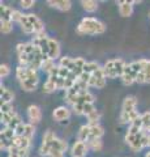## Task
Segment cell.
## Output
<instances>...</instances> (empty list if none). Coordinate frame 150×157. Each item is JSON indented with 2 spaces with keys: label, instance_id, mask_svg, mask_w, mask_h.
Returning <instances> with one entry per match:
<instances>
[{
  "label": "cell",
  "instance_id": "25",
  "mask_svg": "<svg viewBox=\"0 0 150 157\" xmlns=\"http://www.w3.org/2000/svg\"><path fill=\"white\" fill-rule=\"evenodd\" d=\"M88 145H89V148H91L95 152H98V151H101L103 148V143H102V140H101V139L90 140V141H88Z\"/></svg>",
  "mask_w": 150,
  "mask_h": 157
},
{
  "label": "cell",
  "instance_id": "38",
  "mask_svg": "<svg viewBox=\"0 0 150 157\" xmlns=\"http://www.w3.org/2000/svg\"><path fill=\"white\" fill-rule=\"evenodd\" d=\"M24 17V14L20 12V11H16L13 9V13H12V22H20Z\"/></svg>",
  "mask_w": 150,
  "mask_h": 157
},
{
  "label": "cell",
  "instance_id": "48",
  "mask_svg": "<svg viewBox=\"0 0 150 157\" xmlns=\"http://www.w3.org/2000/svg\"><path fill=\"white\" fill-rule=\"evenodd\" d=\"M25 48H26V43H18L17 45V47H16V51H17V54L20 55V54H24L25 52Z\"/></svg>",
  "mask_w": 150,
  "mask_h": 157
},
{
  "label": "cell",
  "instance_id": "33",
  "mask_svg": "<svg viewBox=\"0 0 150 157\" xmlns=\"http://www.w3.org/2000/svg\"><path fill=\"white\" fill-rule=\"evenodd\" d=\"M12 21H2V33L3 34H9L12 32Z\"/></svg>",
  "mask_w": 150,
  "mask_h": 157
},
{
  "label": "cell",
  "instance_id": "19",
  "mask_svg": "<svg viewBox=\"0 0 150 157\" xmlns=\"http://www.w3.org/2000/svg\"><path fill=\"white\" fill-rule=\"evenodd\" d=\"M0 98H2V102L11 104L12 100L14 98V94H13V92H11L9 89H7V88H4L2 85V88H0Z\"/></svg>",
  "mask_w": 150,
  "mask_h": 157
},
{
  "label": "cell",
  "instance_id": "1",
  "mask_svg": "<svg viewBox=\"0 0 150 157\" xmlns=\"http://www.w3.org/2000/svg\"><path fill=\"white\" fill-rule=\"evenodd\" d=\"M106 30V26L103 22L98 21L97 18L93 17H85L77 26V33L79 34H90V36H95V34H102Z\"/></svg>",
  "mask_w": 150,
  "mask_h": 157
},
{
  "label": "cell",
  "instance_id": "27",
  "mask_svg": "<svg viewBox=\"0 0 150 157\" xmlns=\"http://www.w3.org/2000/svg\"><path fill=\"white\" fill-rule=\"evenodd\" d=\"M17 114L14 111H12V113H2V123H4L7 127H8V124L12 122V119L14 117H16Z\"/></svg>",
  "mask_w": 150,
  "mask_h": 157
},
{
  "label": "cell",
  "instance_id": "36",
  "mask_svg": "<svg viewBox=\"0 0 150 157\" xmlns=\"http://www.w3.org/2000/svg\"><path fill=\"white\" fill-rule=\"evenodd\" d=\"M9 73H11V68H9L7 64H2L0 66V77H7Z\"/></svg>",
  "mask_w": 150,
  "mask_h": 157
},
{
  "label": "cell",
  "instance_id": "39",
  "mask_svg": "<svg viewBox=\"0 0 150 157\" xmlns=\"http://www.w3.org/2000/svg\"><path fill=\"white\" fill-rule=\"evenodd\" d=\"M0 109H2V113H12V111H14L12 104H8V102H2Z\"/></svg>",
  "mask_w": 150,
  "mask_h": 157
},
{
  "label": "cell",
  "instance_id": "2",
  "mask_svg": "<svg viewBox=\"0 0 150 157\" xmlns=\"http://www.w3.org/2000/svg\"><path fill=\"white\" fill-rule=\"evenodd\" d=\"M38 81H39V77H38V72L37 70H33V68H29L27 71V77L25 81L20 82L21 88L25 92H33L38 85Z\"/></svg>",
  "mask_w": 150,
  "mask_h": 157
},
{
  "label": "cell",
  "instance_id": "11",
  "mask_svg": "<svg viewBox=\"0 0 150 157\" xmlns=\"http://www.w3.org/2000/svg\"><path fill=\"white\" fill-rule=\"evenodd\" d=\"M12 145L18 149H29V147H30V139H27L25 136H16L12 140Z\"/></svg>",
  "mask_w": 150,
  "mask_h": 157
},
{
  "label": "cell",
  "instance_id": "55",
  "mask_svg": "<svg viewBox=\"0 0 150 157\" xmlns=\"http://www.w3.org/2000/svg\"><path fill=\"white\" fill-rule=\"evenodd\" d=\"M149 147H150V134H149Z\"/></svg>",
  "mask_w": 150,
  "mask_h": 157
},
{
  "label": "cell",
  "instance_id": "16",
  "mask_svg": "<svg viewBox=\"0 0 150 157\" xmlns=\"http://www.w3.org/2000/svg\"><path fill=\"white\" fill-rule=\"evenodd\" d=\"M12 13L13 9L9 8L8 6H0V16H2V21H12Z\"/></svg>",
  "mask_w": 150,
  "mask_h": 157
},
{
  "label": "cell",
  "instance_id": "42",
  "mask_svg": "<svg viewBox=\"0 0 150 157\" xmlns=\"http://www.w3.org/2000/svg\"><path fill=\"white\" fill-rule=\"evenodd\" d=\"M35 4V2H33V0H21L20 2V6L24 8V9H29L31 8Z\"/></svg>",
  "mask_w": 150,
  "mask_h": 157
},
{
  "label": "cell",
  "instance_id": "5",
  "mask_svg": "<svg viewBox=\"0 0 150 157\" xmlns=\"http://www.w3.org/2000/svg\"><path fill=\"white\" fill-rule=\"evenodd\" d=\"M48 59L51 60H55L60 56V45L56 39L50 38V43H48Z\"/></svg>",
  "mask_w": 150,
  "mask_h": 157
},
{
  "label": "cell",
  "instance_id": "12",
  "mask_svg": "<svg viewBox=\"0 0 150 157\" xmlns=\"http://www.w3.org/2000/svg\"><path fill=\"white\" fill-rule=\"evenodd\" d=\"M94 101H95L94 96L91 94L90 92L84 90V92H80L79 97H77L76 104H82V105H85V104H94Z\"/></svg>",
  "mask_w": 150,
  "mask_h": 157
},
{
  "label": "cell",
  "instance_id": "37",
  "mask_svg": "<svg viewBox=\"0 0 150 157\" xmlns=\"http://www.w3.org/2000/svg\"><path fill=\"white\" fill-rule=\"evenodd\" d=\"M18 152H20V149L16 148V147H13V145H11L8 148V157H21Z\"/></svg>",
  "mask_w": 150,
  "mask_h": 157
},
{
  "label": "cell",
  "instance_id": "43",
  "mask_svg": "<svg viewBox=\"0 0 150 157\" xmlns=\"http://www.w3.org/2000/svg\"><path fill=\"white\" fill-rule=\"evenodd\" d=\"M71 72H72V71H69V70H67V68L59 66V77H61V78H67V77L69 76V73H71Z\"/></svg>",
  "mask_w": 150,
  "mask_h": 157
},
{
  "label": "cell",
  "instance_id": "45",
  "mask_svg": "<svg viewBox=\"0 0 150 157\" xmlns=\"http://www.w3.org/2000/svg\"><path fill=\"white\" fill-rule=\"evenodd\" d=\"M136 82H138V84H146V77H145V73H144V72L137 73V76H136Z\"/></svg>",
  "mask_w": 150,
  "mask_h": 157
},
{
  "label": "cell",
  "instance_id": "6",
  "mask_svg": "<svg viewBox=\"0 0 150 157\" xmlns=\"http://www.w3.org/2000/svg\"><path fill=\"white\" fill-rule=\"evenodd\" d=\"M47 4L52 8H56L59 9V11H69L71 7H72V3L69 2V0H48Z\"/></svg>",
  "mask_w": 150,
  "mask_h": 157
},
{
  "label": "cell",
  "instance_id": "17",
  "mask_svg": "<svg viewBox=\"0 0 150 157\" xmlns=\"http://www.w3.org/2000/svg\"><path fill=\"white\" fill-rule=\"evenodd\" d=\"M146 63H148V60L141 59V60H136V62L129 63V66H130V68H132V71L134 73H140V72H144L145 67H146Z\"/></svg>",
  "mask_w": 150,
  "mask_h": 157
},
{
  "label": "cell",
  "instance_id": "40",
  "mask_svg": "<svg viewBox=\"0 0 150 157\" xmlns=\"http://www.w3.org/2000/svg\"><path fill=\"white\" fill-rule=\"evenodd\" d=\"M73 113L76 115H84V105L82 104H75L73 105Z\"/></svg>",
  "mask_w": 150,
  "mask_h": 157
},
{
  "label": "cell",
  "instance_id": "4",
  "mask_svg": "<svg viewBox=\"0 0 150 157\" xmlns=\"http://www.w3.org/2000/svg\"><path fill=\"white\" fill-rule=\"evenodd\" d=\"M27 117H29V121H30L31 124L39 123L42 119V111L37 105H31V106H29V109H27Z\"/></svg>",
  "mask_w": 150,
  "mask_h": 157
},
{
  "label": "cell",
  "instance_id": "54",
  "mask_svg": "<svg viewBox=\"0 0 150 157\" xmlns=\"http://www.w3.org/2000/svg\"><path fill=\"white\" fill-rule=\"evenodd\" d=\"M145 157H150V152H149V153H146V156H145Z\"/></svg>",
  "mask_w": 150,
  "mask_h": 157
},
{
  "label": "cell",
  "instance_id": "47",
  "mask_svg": "<svg viewBox=\"0 0 150 157\" xmlns=\"http://www.w3.org/2000/svg\"><path fill=\"white\" fill-rule=\"evenodd\" d=\"M24 131H25V124H24V123H21L20 126H17V128L14 130V132H16V136H22Z\"/></svg>",
  "mask_w": 150,
  "mask_h": 157
},
{
  "label": "cell",
  "instance_id": "10",
  "mask_svg": "<svg viewBox=\"0 0 150 157\" xmlns=\"http://www.w3.org/2000/svg\"><path fill=\"white\" fill-rule=\"evenodd\" d=\"M69 115H71V111H69V109H67L65 106H59V107H56V109L54 110V118H55V121H57V122L68 119Z\"/></svg>",
  "mask_w": 150,
  "mask_h": 157
},
{
  "label": "cell",
  "instance_id": "35",
  "mask_svg": "<svg viewBox=\"0 0 150 157\" xmlns=\"http://www.w3.org/2000/svg\"><path fill=\"white\" fill-rule=\"evenodd\" d=\"M21 123H22V122H21V118L18 117V115H16V117H14L13 119H12L11 123L8 124V127H9V128H12V130H16L17 126H20Z\"/></svg>",
  "mask_w": 150,
  "mask_h": 157
},
{
  "label": "cell",
  "instance_id": "46",
  "mask_svg": "<svg viewBox=\"0 0 150 157\" xmlns=\"http://www.w3.org/2000/svg\"><path fill=\"white\" fill-rule=\"evenodd\" d=\"M90 77H91V75H90V73L82 72L81 75H80L79 77H77V78H79V80H81V81H84V82H86V84H88V82H89V80H90Z\"/></svg>",
  "mask_w": 150,
  "mask_h": 157
},
{
  "label": "cell",
  "instance_id": "28",
  "mask_svg": "<svg viewBox=\"0 0 150 157\" xmlns=\"http://www.w3.org/2000/svg\"><path fill=\"white\" fill-rule=\"evenodd\" d=\"M55 139H56V136H55V134L52 131H50L48 130L46 134H45V136H43V144H48V145H52V143L55 141Z\"/></svg>",
  "mask_w": 150,
  "mask_h": 157
},
{
  "label": "cell",
  "instance_id": "32",
  "mask_svg": "<svg viewBox=\"0 0 150 157\" xmlns=\"http://www.w3.org/2000/svg\"><path fill=\"white\" fill-rule=\"evenodd\" d=\"M122 81H123L124 85H132L133 82H136V78H134L132 75H128V73H123Z\"/></svg>",
  "mask_w": 150,
  "mask_h": 157
},
{
  "label": "cell",
  "instance_id": "30",
  "mask_svg": "<svg viewBox=\"0 0 150 157\" xmlns=\"http://www.w3.org/2000/svg\"><path fill=\"white\" fill-rule=\"evenodd\" d=\"M18 62H20V66L21 67H29L30 64V55H27V54H20L18 55Z\"/></svg>",
  "mask_w": 150,
  "mask_h": 157
},
{
  "label": "cell",
  "instance_id": "18",
  "mask_svg": "<svg viewBox=\"0 0 150 157\" xmlns=\"http://www.w3.org/2000/svg\"><path fill=\"white\" fill-rule=\"evenodd\" d=\"M59 66L64 67V68H67V70H69V71H73L76 68V59H72L69 56H64V58L60 59V64Z\"/></svg>",
  "mask_w": 150,
  "mask_h": 157
},
{
  "label": "cell",
  "instance_id": "50",
  "mask_svg": "<svg viewBox=\"0 0 150 157\" xmlns=\"http://www.w3.org/2000/svg\"><path fill=\"white\" fill-rule=\"evenodd\" d=\"M50 157H64V153L60 151H57V149H51Z\"/></svg>",
  "mask_w": 150,
  "mask_h": 157
},
{
  "label": "cell",
  "instance_id": "24",
  "mask_svg": "<svg viewBox=\"0 0 150 157\" xmlns=\"http://www.w3.org/2000/svg\"><path fill=\"white\" fill-rule=\"evenodd\" d=\"M99 117L101 114L97 110H94L93 113H90L89 115H86V118H88V122H89V126H94V124H98V121H99Z\"/></svg>",
  "mask_w": 150,
  "mask_h": 157
},
{
  "label": "cell",
  "instance_id": "44",
  "mask_svg": "<svg viewBox=\"0 0 150 157\" xmlns=\"http://www.w3.org/2000/svg\"><path fill=\"white\" fill-rule=\"evenodd\" d=\"M144 73H145V77H146V84H150V60H148Z\"/></svg>",
  "mask_w": 150,
  "mask_h": 157
},
{
  "label": "cell",
  "instance_id": "7",
  "mask_svg": "<svg viewBox=\"0 0 150 157\" xmlns=\"http://www.w3.org/2000/svg\"><path fill=\"white\" fill-rule=\"evenodd\" d=\"M119 13L123 17H129L133 13V3L132 2H118Z\"/></svg>",
  "mask_w": 150,
  "mask_h": 157
},
{
  "label": "cell",
  "instance_id": "3",
  "mask_svg": "<svg viewBox=\"0 0 150 157\" xmlns=\"http://www.w3.org/2000/svg\"><path fill=\"white\" fill-rule=\"evenodd\" d=\"M88 151H89L88 143L81 141V140H77L76 143L73 144V147H72L71 153H72L73 157H85L86 153H88Z\"/></svg>",
  "mask_w": 150,
  "mask_h": 157
},
{
  "label": "cell",
  "instance_id": "26",
  "mask_svg": "<svg viewBox=\"0 0 150 157\" xmlns=\"http://www.w3.org/2000/svg\"><path fill=\"white\" fill-rule=\"evenodd\" d=\"M55 67H56V66H55V62H54V60H51V59H47V60H43L41 68H42V70L45 71V72L50 73Z\"/></svg>",
  "mask_w": 150,
  "mask_h": 157
},
{
  "label": "cell",
  "instance_id": "21",
  "mask_svg": "<svg viewBox=\"0 0 150 157\" xmlns=\"http://www.w3.org/2000/svg\"><path fill=\"white\" fill-rule=\"evenodd\" d=\"M89 137H90V126H89V124L81 126V127H80V131H79V140L88 143Z\"/></svg>",
  "mask_w": 150,
  "mask_h": 157
},
{
  "label": "cell",
  "instance_id": "41",
  "mask_svg": "<svg viewBox=\"0 0 150 157\" xmlns=\"http://www.w3.org/2000/svg\"><path fill=\"white\" fill-rule=\"evenodd\" d=\"M94 110H97L94 107V104H85L84 105V115H89L90 113H93Z\"/></svg>",
  "mask_w": 150,
  "mask_h": 157
},
{
  "label": "cell",
  "instance_id": "20",
  "mask_svg": "<svg viewBox=\"0 0 150 157\" xmlns=\"http://www.w3.org/2000/svg\"><path fill=\"white\" fill-rule=\"evenodd\" d=\"M81 6L86 12H89V13H93L98 9V3L94 2V0H82Z\"/></svg>",
  "mask_w": 150,
  "mask_h": 157
},
{
  "label": "cell",
  "instance_id": "9",
  "mask_svg": "<svg viewBox=\"0 0 150 157\" xmlns=\"http://www.w3.org/2000/svg\"><path fill=\"white\" fill-rule=\"evenodd\" d=\"M27 18H29V21L31 22L33 28H34V33H35V34H41V33L45 32V26H43V22L41 21L38 16L30 13V14H27Z\"/></svg>",
  "mask_w": 150,
  "mask_h": 157
},
{
  "label": "cell",
  "instance_id": "31",
  "mask_svg": "<svg viewBox=\"0 0 150 157\" xmlns=\"http://www.w3.org/2000/svg\"><path fill=\"white\" fill-rule=\"evenodd\" d=\"M56 89H57L56 84L55 82H52L51 80H47L45 84H43V92H46V93H52V92H55Z\"/></svg>",
  "mask_w": 150,
  "mask_h": 157
},
{
  "label": "cell",
  "instance_id": "52",
  "mask_svg": "<svg viewBox=\"0 0 150 157\" xmlns=\"http://www.w3.org/2000/svg\"><path fill=\"white\" fill-rule=\"evenodd\" d=\"M88 85L89 86H95L97 85V78L91 75V77H90V80H89V82H88Z\"/></svg>",
  "mask_w": 150,
  "mask_h": 157
},
{
  "label": "cell",
  "instance_id": "22",
  "mask_svg": "<svg viewBox=\"0 0 150 157\" xmlns=\"http://www.w3.org/2000/svg\"><path fill=\"white\" fill-rule=\"evenodd\" d=\"M67 148H68V144H67V141L64 140H61V139H55V141L52 143V149H57V151H60V152H64L67 151Z\"/></svg>",
  "mask_w": 150,
  "mask_h": 157
},
{
  "label": "cell",
  "instance_id": "23",
  "mask_svg": "<svg viewBox=\"0 0 150 157\" xmlns=\"http://www.w3.org/2000/svg\"><path fill=\"white\" fill-rule=\"evenodd\" d=\"M99 68H101V67H99V64H98L97 62H86V64H85V67H84V72L93 75V73H94L95 71H98Z\"/></svg>",
  "mask_w": 150,
  "mask_h": 157
},
{
  "label": "cell",
  "instance_id": "53",
  "mask_svg": "<svg viewBox=\"0 0 150 157\" xmlns=\"http://www.w3.org/2000/svg\"><path fill=\"white\" fill-rule=\"evenodd\" d=\"M18 153H20L21 157H29V153H30V152H29V149H20Z\"/></svg>",
  "mask_w": 150,
  "mask_h": 157
},
{
  "label": "cell",
  "instance_id": "51",
  "mask_svg": "<svg viewBox=\"0 0 150 157\" xmlns=\"http://www.w3.org/2000/svg\"><path fill=\"white\" fill-rule=\"evenodd\" d=\"M51 76H59V66H56L54 70L48 73V77H51Z\"/></svg>",
  "mask_w": 150,
  "mask_h": 157
},
{
  "label": "cell",
  "instance_id": "8",
  "mask_svg": "<svg viewBox=\"0 0 150 157\" xmlns=\"http://www.w3.org/2000/svg\"><path fill=\"white\" fill-rule=\"evenodd\" d=\"M136 106H137V100L134 97H132V96H128V97H125V100L123 102L122 111L129 114V113H132V111L136 110Z\"/></svg>",
  "mask_w": 150,
  "mask_h": 157
},
{
  "label": "cell",
  "instance_id": "14",
  "mask_svg": "<svg viewBox=\"0 0 150 157\" xmlns=\"http://www.w3.org/2000/svg\"><path fill=\"white\" fill-rule=\"evenodd\" d=\"M102 68H103V71H104L106 77H108V78L118 77V75H116V72H115V68H114V59H112V60H107V62L104 63V66Z\"/></svg>",
  "mask_w": 150,
  "mask_h": 157
},
{
  "label": "cell",
  "instance_id": "49",
  "mask_svg": "<svg viewBox=\"0 0 150 157\" xmlns=\"http://www.w3.org/2000/svg\"><path fill=\"white\" fill-rule=\"evenodd\" d=\"M106 85V78H97V85L95 88H98V89H102V88H104Z\"/></svg>",
  "mask_w": 150,
  "mask_h": 157
},
{
  "label": "cell",
  "instance_id": "29",
  "mask_svg": "<svg viewBox=\"0 0 150 157\" xmlns=\"http://www.w3.org/2000/svg\"><path fill=\"white\" fill-rule=\"evenodd\" d=\"M34 134H35V127L33 126L31 123L25 124V131H24V135L22 136H25V137H27V139L31 140V137L34 136Z\"/></svg>",
  "mask_w": 150,
  "mask_h": 157
},
{
  "label": "cell",
  "instance_id": "13",
  "mask_svg": "<svg viewBox=\"0 0 150 157\" xmlns=\"http://www.w3.org/2000/svg\"><path fill=\"white\" fill-rule=\"evenodd\" d=\"M104 135V130L103 127H101L99 124H94V126H90V137L89 140H94V139H101Z\"/></svg>",
  "mask_w": 150,
  "mask_h": 157
},
{
  "label": "cell",
  "instance_id": "34",
  "mask_svg": "<svg viewBox=\"0 0 150 157\" xmlns=\"http://www.w3.org/2000/svg\"><path fill=\"white\" fill-rule=\"evenodd\" d=\"M141 119H142V123H144V130H146L148 127L150 126V111L144 113V114L141 115Z\"/></svg>",
  "mask_w": 150,
  "mask_h": 157
},
{
  "label": "cell",
  "instance_id": "15",
  "mask_svg": "<svg viewBox=\"0 0 150 157\" xmlns=\"http://www.w3.org/2000/svg\"><path fill=\"white\" fill-rule=\"evenodd\" d=\"M20 25H21V29H22V32H24V33H26V34H31V33H34V28H33L31 22L29 21L27 14H24L22 20L20 21Z\"/></svg>",
  "mask_w": 150,
  "mask_h": 157
}]
</instances>
